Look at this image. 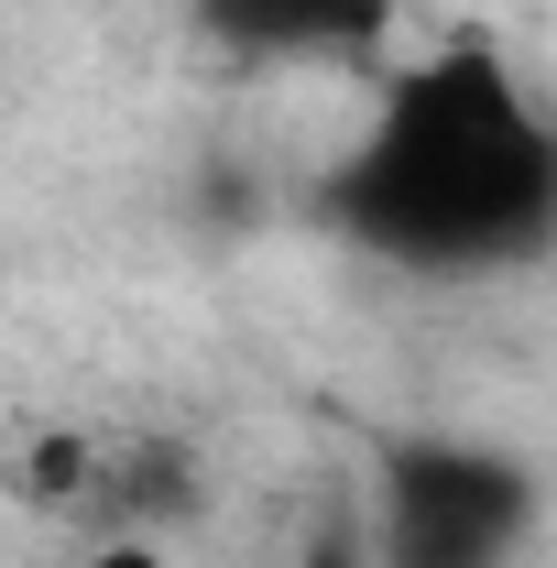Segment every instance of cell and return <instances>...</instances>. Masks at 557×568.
Listing matches in <instances>:
<instances>
[{"mask_svg": "<svg viewBox=\"0 0 557 568\" xmlns=\"http://www.w3.org/2000/svg\"><path fill=\"white\" fill-rule=\"evenodd\" d=\"M350 219L416 263H503L557 230V142L482 55H437L405 77L350 175Z\"/></svg>", "mask_w": 557, "mask_h": 568, "instance_id": "6da1fadb", "label": "cell"}, {"mask_svg": "<svg viewBox=\"0 0 557 568\" xmlns=\"http://www.w3.org/2000/svg\"><path fill=\"white\" fill-rule=\"evenodd\" d=\"M306 568H372V558H361L350 536H317V547H306Z\"/></svg>", "mask_w": 557, "mask_h": 568, "instance_id": "8992f818", "label": "cell"}, {"mask_svg": "<svg viewBox=\"0 0 557 568\" xmlns=\"http://www.w3.org/2000/svg\"><path fill=\"white\" fill-rule=\"evenodd\" d=\"M99 448H110V437H88V426H11V437H0V481L33 503V514H77V525H88V503H99Z\"/></svg>", "mask_w": 557, "mask_h": 568, "instance_id": "3957f363", "label": "cell"}, {"mask_svg": "<svg viewBox=\"0 0 557 568\" xmlns=\"http://www.w3.org/2000/svg\"><path fill=\"white\" fill-rule=\"evenodd\" d=\"M77 568H175V558H164V536H88Z\"/></svg>", "mask_w": 557, "mask_h": 568, "instance_id": "5b68a950", "label": "cell"}, {"mask_svg": "<svg viewBox=\"0 0 557 568\" xmlns=\"http://www.w3.org/2000/svg\"><path fill=\"white\" fill-rule=\"evenodd\" d=\"M340 11H361V0H219V22H230V33H263V44H284V33H328Z\"/></svg>", "mask_w": 557, "mask_h": 568, "instance_id": "277c9868", "label": "cell"}, {"mask_svg": "<svg viewBox=\"0 0 557 568\" xmlns=\"http://www.w3.org/2000/svg\"><path fill=\"white\" fill-rule=\"evenodd\" d=\"M525 470L492 448H405L383 481V568H503L525 536Z\"/></svg>", "mask_w": 557, "mask_h": 568, "instance_id": "7a4b0ae2", "label": "cell"}]
</instances>
